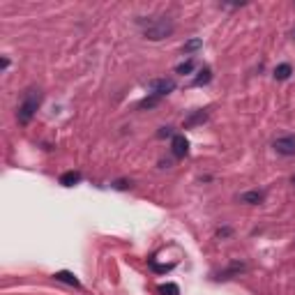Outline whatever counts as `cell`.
Returning <instances> with one entry per match:
<instances>
[{
    "label": "cell",
    "mask_w": 295,
    "mask_h": 295,
    "mask_svg": "<svg viewBox=\"0 0 295 295\" xmlns=\"http://www.w3.org/2000/svg\"><path fill=\"white\" fill-rule=\"evenodd\" d=\"M231 233H233V231H231V226H224V228H219V231H217V235H219V238H228Z\"/></svg>",
    "instance_id": "d6986e66"
},
{
    "label": "cell",
    "mask_w": 295,
    "mask_h": 295,
    "mask_svg": "<svg viewBox=\"0 0 295 295\" xmlns=\"http://www.w3.org/2000/svg\"><path fill=\"white\" fill-rule=\"evenodd\" d=\"M291 182H293V185H295V173H293V178H291Z\"/></svg>",
    "instance_id": "7402d4cb"
},
{
    "label": "cell",
    "mask_w": 295,
    "mask_h": 295,
    "mask_svg": "<svg viewBox=\"0 0 295 295\" xmlns=\"http://www.w3.org/2000/svg\"><path fill=\"white\" fill-rule=\"evenodd\" d=\"M272 148H275V152L282 154V157H295V136L293 134L279 136V139L272 141Z\"/></svg>",
    "instance_id": "277c9868"
},
{
    "label": "cell",
    "mask_w": 295,
    "mask_h": 295,
    "mask_svg": "<svg viewBox=\"0 0 295 295\" xmlns=\"http://www.w3.org/2000/svg\"><path fill=\"white\" fill-rule=\"evenodd\" d=\"M143 28V35L146 40L150 42H159V40H166L168 35L173 33V21L166 19V16H159V19H139Z\"/></svg>",
    "instance_id": "6da1fadb"
},
{
    "label": "cell",
    "mask_w": 295,
    "mask_h": 295,
    "mask_svg": "<svg viewBox=\"0 0 295 295\" xmlns=\"http://www.w3.org/2000/svg\"><path fill=\"white\" fill-rule=\"evenodd\" d=\"M150 270H154V272H171V270H173V263H171V265H159L154 258H150Z\"/></svg>",
    "instance_id": "9a60e30c"
},
{
    "label": "cell",
    "mask_w": 295,
    "mask_h": 295,
    "mask_svg": "<svg viewBox=\"0 0 295 295\" xmlns=\"http://www.w3.org/2000/svg\"><path fill=\"white\" fill-rule=\"evenodd\" d=\"M148 90H150L148 95H154L161 99V97H166L175 90V79H154L148 83Z\"/></svg>",
    "instance_id": "3957f363"
},
{
    "label": "cell",
    "mask_w": 295,
    "mask_h": 295,
    "mask_svg": "<svg viewBox=\"0 0 295 295\" xmlns=\"http://www.w3.org/2000/svg\"><path fill=\"white\" fill-rule=\"evenodd\" d=\"M171 152H173V157H178V159H185L189 154V141L185 139V134H175L173 139H171Z\"/></svg>",
    "instance_id": "5b68a950"
},
{
    "label": "cell",
    "mask_w": 295,
    "mask_h": 295,
    "mask_svg": "<svg viewBox=\"0 0 295 295\" xmlns=\"http://www.w3.org/2000/svg\"><path fill=\"white\" fill-rule=\"evenodd\" d=\"M291 74H293V67H291V62H282V65H277V67H275V79H277V81H286V79H291Z\"/></svg>",
    "instance_id": "8fae6325"
},
{
    "label": "cell",
    "mask_w": 295,
    "mask_h": 295,
    "mask_svg": "<svg viewBox=\"0 0 295 295\" xmlns=\"http://www.w3.org/2000/svg\"><path fill=\"white\" fill-rule=\"evenodd\" d=\"M40 104H42V90H37V88L26 90V95H23V99H21L19 108H16V120H19L21 125H28V122L35 118Z\"/></svg>",
    "instance_id": "7a4b0ae2"
},
{
    "label": "cell",
    "mask_w": 295,
    "mask_h": 295,
    "mask_svg": "<svg viewBox=\"0 0 295 295\" xmlns=\"http://www.w3.org/2000/svg\"><path fill=\"white\" fill-rule=\"evenodd\" d=\"M208 120V113L205 111H192V113L185 118V129H192L196 125H203V122Z\"/></svg>",
    "instance_id": "52a82bcc"
},
{
    "label": "cell",
    "mask_w": 295,
    "mask_h": 295,
    "mask_svg": "<svg viewBox=\"0 0 295 295\" xmlns=\"http://www.w3.org/2000/svg\"><path fill=\"white\" fill-rule=\"evenodd\" d=\"M81 178H83V175H81L79 171H67V173L60 175V185L62 187H74V185L81 182Z\"/></svg>",
    "instance_id": "9c48e42d"
},
{
    "label": "cell",
    "mask_w": 295,
    "mask_h": 295,
    "mask_svg": "<svg viewBox=\"0 0 295 295\" xmlns=\"http://www.w3.org/2000/svg\"><path fill=\"white\" fill-rule=\"evenodd\" d=\"M7 69H9V58L2 55V72H7Z\"/></svg>",
    "instance_id": "ffe728a7"
},
{
    "label": "cell",
    "mask_w": 295,
    "mask_h": 295,
    "mask_svg": "<svg viewBox=\"0 0 295 295\" xmlns=\"http://www.w3.org/2000/svg\"><path fill=\"white\" fill-rule=\"evenodd\" d=\"M265 201V192L261 189H249L245 194H240V203H247V205H261Z\"/></svg>",
    "instance_id": "8992f818"
},
{
    "label": "cell",
    "mask_w": 295,
    "mask_h": 295,
    "mask_svg": "<svg viewBox=\"0 0 295 295\" xmlns=\"http://www.w3.org/2000/svg\"><path fill=\"white\" fill-rule=\"evenodd\" d=\"M291 37H293V40H295V28H293V30H291Z\"/></svg>",
    "instance_id": "44dd1931"
},
{
    "label": "cell",
    "mask_w": 295,
    "mask_h": 295,
    "mask_svg": "<svg viewBox=\"0 0 295 295\" xmlns=\"http://www.w3.org/2000/svg\"><path fill=\"white\" fill-rule=\"evenodd\" d=\"M161 295H180V289H178V284H161L159 289Z\"/></svg>",
    "instance_id": "5bb4252c"
},
{
    "label": "cell",
    "mask_w": 295,
    "mask_h": 295,
    "mask_svg": "<svg viewBox=\"0 0 295 295\" xmlns=\"http://www.w3.org/2000/svg\"><path fill=\"white\" fill-rule=\"evenodd\" d=\"M53 279H55V282L67 284V286H74V289H81V282L74 277V272H69V270H60V272H55Z\"/></svg>",
    "instance_id": "ba28073f"
},
{
    "label": "cell",
    "mask_w": 295,
    "mask_h": 295,
    "mask_svg": "<svg viewBox=\"0 0 295 295\" xmlns=\"http://www.w3.org/2000/svg\"><path fill=\"white\" fill-rule=\"evenodd\" d=\"M157 136H159V139H173L175 132H173V127H159Z\"/></svg>",
    "instance_id": "e0dca14e"
},
{
    "label": "cell",
    "mask_w": 295,
    "mask_h": 295,
    "mask_svg": "<svg viewBox=\"0 0 295 295\" xmlns=\"http://www.w3.org/2000/svg\"><path fill=\"white\" fill-rule=\"evenodd\" d=\"M210 81H212V69H210V67H203L201 72L196 74V79L192 81V86H208Z\"/></svg>",
    "instance_id": "30bf717a"
},
{
    "label": "cell",
    "mask_w": 295,
    "mask_h": 295,
    "mask_svg": "<svg viewBox=\"0 0 295 295\" xmlns=\"http://www.w3.org/2000/svg\"><path fill=\"white\" fill-rule=\"evenodd\" d=\"M113 187H115V189H129V187H132V182H127V180H118V182H113Z\"/></svg>",
    "instance_id": "ac0fdd59"
},
{
    "label": "cell",
    "mask_w": 295,
    "mask_h": 295,
    "mask_svg": "<svg viewBox=\"0 0 295 295\" xmlns=\"http://www.w3.org/2000/svg\"><path fill=\"white\" fill-rule=\"evenodd\" d=\"M194 69H196V60H192V58H189V60L180 62V65L175 67V74H182V76H185V74H192Z\"/></svg>",
    "instance_id": "7c38bea8"
},
{
    "label": "cell",
    "mask_w": 295,
    "mask_h": 295,
    "mask_svg": "<svg viewBox=\"0 0 295 295\" xmlns=\"http://www.w3.org/2000/svg\"><path fill=\"white\" fill-rule=\"evenodd\" d=\"M203 47V40H198V37H194V40L185 42V47H182V53H194V51H198V49Z\"/></svg>",
    "instance_id": "4fadbf2b"
},
{
    "label": "cell",
    "mask_w": 295,
    "mask_h": 295,
    "mask_svg": "<svg viewBox=\"0 0 295 295\" xmlns=\"http://www.w3.org/2000/svg\"><path fill=\"white\" fill-rule=\"evenodd\" d=\"M157 104H159V97H154V95H148V97L141 101V104H139V106H141V108H152V106H157Z\"/></svg>",
    "instance_id": "2e32d148"
}]
</instances>
